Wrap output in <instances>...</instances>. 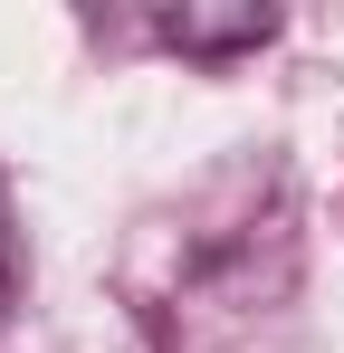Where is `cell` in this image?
I'll use <instances>...</instances> for the list:
<instances>
[{"label":"cell","mask_w":344,"mask_h":353,"mask_svg":"<svg viewBox=\"0 0 344 353\" xmlns=\"http://www.w3.org/2000/svg\"><path fill=\"white\" fill-rule=\"evenodd\" d=\"M153 39L182 48V58H239V48H268L278 39V10H258V0L201 10V0H182V10H153Z\"/></svg>","instance_id":"1"},{"label":"cell","mask_w":344,"mask_h":353,"mask_svg":"<svg viewBox=\"0 0 344 353\" xmlns=\"http://www.w3.org/2000/svg\"><path fill=\"white\" fill-rule=\"evenodd\" d=\"M0 305H10V210H0Z\"/></svg>","instance_id":"2"}]
</instances>
